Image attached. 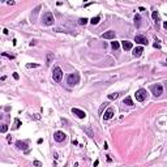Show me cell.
Here are the masks:
<instances>
[{
  "label": "cell",
  "instance_id": "1f68e13d",
  "mask_svg": "<svg viewBox=\"0 0 167 167\" xmlns=\"http://www.w3.org/2000/svg\"><path fill=\"white\" fill-rule=\"evenodd\" d=\"M163 27H165L166 30H167V22H165V24H163Z\"/></svg>",
  "mask_w": 167,
  "mask_h": 167
},
{
  "label": "cell",
  "instance_id": "2e32d148",
  "mask_svg": "<svg viewBox=\"0 0 167 167\" xmlns=\"http://www.w3.org/2000/svg\"><path fill=\"white\" fill-rule=\"evenodd\" d=\"M124 105H127V106H132V105H133V102H132V99H131L129 97H127L125 99H124Z\"/></svg>",
  "mask_w": 167,
  "mask_h": 167
},
{
  "label": "cell",
  "instance_id": "7402d4cb",
  "mask_svg": "<svg viewBox=\"0 0 167 167\" xmlns=\"http://www.w3.org/2000/svg\"><path fill=\"white\" fill-rule=\"evenodd\" d=\"M111 46H112V48H114V50H118L120 44H119V42H115V41H114V42H111Z\"/></svg>",
  "mask_w": 167,
  "mask_h": 167
},
{
  "label": "cell",
  "instance_id": "8992f818",
  "mask_svg": "<svg viewBox=\"0 0 167 167\" xmlns=\"http://www.w3.org/2000/svg\"><path fill=\"white\" fill-rule=\"evenodd\" d=\"M54 139H55V141H56V142H63V141H65L67 136H65V133H64V132H61V131H57V132H55V135H54Z\"/></svg>",
  "mask_w": 167,
  "mask_h": 167
},
{
  "label": "cell",
  "instance_id": "277c9868",
  "mask_svg": "<svg viewBox=\"0 0 167 167\" xmlns=\"http://www.w3.org/2000/svg\"><path fill=\"white\" fill-rule=\"evenodd\" d=\"M148 98V91L145 89H140L136 91V99L139 102H144Z\"/></svg>",
  "mask_w": 167,
  "mask_h": 167
},
{
  "label": "cell",
  "instance_id": "e0dca14e",
  "mask_svg": "<svg viewBox=\"0 0 167 167\" xmlns=\"http://www.w3.org/2000/svg\"><path fill=\"white\" fill-rule=\"evenodd\" d=\"M52 59H54V55L51 54V52H48V54H47V60H46V63H47V65H48L50 63H51V60H52Z\"/></svg>",
  "mask_w": 167,
  "mask_h": 167
},
{
  "label": "cell",
  "instance_id": "ba28073f",
  "mask_svg": "<svg viewBox=\"0 0 167 167\" xmlns=\"http://www.w3.org/2000/svg\"><path fill=\"white\" fill-rule=\"evenodd\" d=\"M135 42L136 43H140V44H148V39L144 37V35H136L135 37Z\"/></svg>",
  "mask_w": 167,
  "mask_h": 167
},
{
  "label": "cell",
  "instance_id": "7a4b0ae2",
  "mask_svg": "<svg viewBox=\"0 0 167 167\" xmlns=\"http://www.w3.org/2000/svg\"><path fill=\"white\" fill-rule=\"evenodd\" d=\"M78 82H80V76H78V73H71L69 76L67 77V84L71 85V86L76 85V84H78Z\"/></svg>",
  "mask_w": 167,
  "mask_h": 167
},
{
  "label": "cell",
  "instance_id": "44dd1931",
  "mask_svg": "<svg viewBox=\"0 0 167 167\" xmlns=\"http://www.w3.org/2000/svg\"><path fill=\"white\" fill-rule=\"evenodd\" d=\"M20 119H14V125H13V129H17L20 127Z\"/></svg>",
  "mask_w": 167,
  "mask_h": 167
},
{
  "label": "cell",
  "instance_id": "d4e9b609",
  "mask_svg": "<svg viewBox=\"0 0 167 167\" xmlns=\"http://www.w3.org/2000/svg\"><path fill=\"white\" fill-rule=\"evenodd\" d=\"M152 17H153L154 20H158V18H159V14H158V12H153Z\"/></svg>",
  "mask_w": 167,
  "mask_h": 167
},
{
  "label": "cell",
  "instance_id": "7c38bea8",
  "mask_svg": "<svg viewBox=\"0 0 167 167\" xmlns=\"http://www.w3.org/2000/svg\"><path fill=\"white\" fill-rule=\"evenodd\" d=\"M122 46L125 51H129V50H132V47H133V46H132V42H129V41H123Z\"/></svg>",
  "mask_w": 167,
  "mask_h": 167
},
{
  "label": "cell",
  "instance_id": "9c48e42d",
  "mask_svg": "<svg viewBox=\"0 0 167 167\" xmlns=\"http://www.w3.org/2000/svg\"><path fill=\"white\" fill-rule=\"evenodd\" d=\"M112 116H114V108L110 107V108H108V110L105 112V115H103V119H105V120H110Z\"/></svg>",
  "mask_w": 167,
  "mask_h": 167
},
{
  "label": "cell",
  "instance_id": "f1b7e54d",
  "mask_svg": "<svg viewBox=\"0 0 167 167\" xmlns=\"http://www.w3.org/2000/svg\"><path fill=\"white\" fill-rule=\"evenodd\" d=\"M158 42H159V41H157V39H155V43H154V47H155V48H161V44H159Z\"/></svg>",
  "mask_w": 167,
  "mask_h": 167
},
{
  "label": "cell",
  "instance_id": "4dcf8cb0",
  "mask_svg": "<svg viewBox=\"0 0 167 167\" xmlns=\"http://www.w3.org/2000/svg\"><path fill=\"white\" fill-rule=\"evenodd\" d=\"M13 78H14V80H18V78H20L18 73H13Z\"/></svg>",
  "mask_w": 167,
  "mask_h": 167
},
{
  "label": "cell",
  "instance_id": "83f0119b",
  "mask_svg": "<svg viewBox=\"0 0 167 167\" xmlns=\"http://www.w3.org/2000/svg\"><path fill=\"white\" fill-rule=\"evenodd\" d=\"M3 56H7V57H9V59H13V55H9V54H7V52H3Z\"/></svg>",
  "mask_w": 167,
  "mask_h": 167
},
{
  "label": "cell",
  "instance_id": "6da1fadb",
  "mask_svg": "<svg viewBox=\"0 0 167 167\" xmlns=\"http://www.w3.org/2000/svg\"><path fill=\"white\" fill-rule=\"evenodd\" d=\"M42 21H43V24L46 26H51V25H54V22H55V17H54V14L51 12H46L43 14Z\"/></svg>",
  "mask_w": 167,
  "mask_h": 167
},
{
  "label": "cell",
  "instance_id": "603a6c76",
  "mask_svg": "<svg viewBox=\"0 0 167 167\" xmlns=\"http://www.w3.org/2000/svg\"><path fill=\"white\" fill-rule=\"evenodd\" d=\"M7 129H8L7 124H3V125H1V129H0V131H1V133H5V132H7Z\"/></svg>",
  "mask_w": 167,
  "mask_h": 167
},
{
  "label": "cell",
  "instance_id": "52a82bcc",
  "mask_svg": "<svg viewBox=\"0 0 167 167\" xmlns=\"http://www.w3.org/2000/svg\"><path fill=\"white\" fill-rule=\"evenodd\" d=\"M72 112L76 115L77 118H80V119H84L85 116H86V114H85V111H82V110H80V108H72Z\"/></svg>",
  "mask_w": 167,
  "mask_h": 167
},
{
  "label": "cell",
  "instance_id": "ac0fdd59",
  "mask_svg": "<svg viewBox=\"0 0 167 167\" xmlns=\"http://www.w3.org/2000/svg\"><path fill=\"white\" fill-rule=\"evenodd\" d=\"M140 20H141V17L139 14H136L135 16V24H136V26H140Z\"/></svg>",
  "mask_w": 167,
  "mask_h": 167
},
{
  "label": "cell",
  "instance_id": "30bf717a",
  "mask_svg": "<svg viewBox=\"0 0 167 167\" xmlns=\"http://www.w3.org/2000/svg\"><path fill=\"white\" fill-rule=\"evenodd\" d=\"M16 148L20 149V150H26L27 149V144L24 141H16Z\"/></svg>",
  "mask_w": 167,
  "mask_h": 167
},
{
  "label": "cell",
  "instance_id": "5b68a950",
  "mask_svg": "<svg viewBox=\"0 0 167 167\" xmlns=\"http://www.w3.org/2000/svg\"><path fill=\"white\" fill-rule=\"evenodd\" d=\"M150 90H152V93H153L155 97H159L161 94H162V91H163V86L161 85V84L152 85V86H150Z\"/></svg>",
  "mask_w": 167,
  "mask_h": 167
},
{
  "label": "cell",
  "instance_id": "f546056e",
  "mask_svg": "<svg viewBox=\"0 0 167 167\" xmlns=\"http://www.w3.org/2000/svg\"><path fill=\"white\" fill-rule=\"evenodd\" d=\"M26 67H27V68H37V67H39V65H38V64H27Z\"/></svg>",
  "mask_w": 167,
  "mask_h": 167
},
{
  "label": "cell",
  "instance_id": "d6a6232c",
  "mask_svg": "<svg viewBox=\"0 0 167 167\" xmlns=\"http://www.w3.org/2000/svg\"><path fill=\"white\" fill-rule=\"evenodd\" d=\"M166 63H167V59H166Z\"/></svg>",
  "mask_w": 167,
  "mask_h": 167
},
{
  "label": "cell",
  "instance_id": "4fadbf2b",
  "mask_svg": "<svg viewBox=\"0 0 167 167\" xmlns=\"http://www.w3.org/2000/svg\"><path fill=\"white\" fill-rule=\"evenodd\" d=\"M142 52H144V48L142 47H137V48L133 50V56L135 57H139V56H141Z\"/></svg>",
  "mask_w": 167,
  "mask_h": 167
},
{
  "label": "cell",
  "instance_id": "ffe728a7",
  "mask_svg": "<svg viewBox=\"0 0 167 167\" xmlns=\"http://www.w3.org/2000/svg\"><path fill=\"white\" fill-rule=\"evenodd\" d=\"M118 97H119L118 93H112V94H108V99H116Z\"/></svg>",
  "mask_w": 167,
  "mask_h": 167
},
{
  "label": "cell",
  "instance_id": "d6986e66",
  "mask_svg": "<svg viewBox=\"0 0 167 167\" xmlns=\"http://www.w3.org/2000/svg\"><path fill=\"white\" fill-rule=\"evenodd\" d=\"M78 24L80 25H86V24H88V18H85V17H84V18H80L78 20Z\"/></svg>",
  "mask_w": 167,
  "mask_h": 167
},
{
  "label": "cell",
  "instance_id": "9a60e30c",
  "mask_svg": "<svg viewBox=\"0 0 167 167\" xmlns=\"http://www.w3.org/2000/svg\"><path fill=\"white\" fill-rule=\"evenodd\" d=\"M99 20H101V16H97V17H93V18H91V24H93V25H97L98 24V22H99Z\"/></svg>",
  "mask_w": 167,
  "mask_h": 167
},
{
  "label": "cell",
  "instance_id": "5bb4252c",
  "mask_svg": "<svg viewBox=\"0 0 167 167\" xmlns=\"http://www.w3.org/2000/svg\"><path fill=\"white\" fill-rule=\"evenodd\" d=\"M84 131L86 132V133H88V136H89V137H91V139L94 137V133H93V131H91L90 128H88V127H85V128H84Z\"/></svg>",
  "mask_w": 167,
  "mask_h": 167
},
{
  "label": "cell",
  "instance_id": "cb8c5ba5",
  "mask_svg": "<svg viewBox=\"0 0 167 167\" xmlns=\"http://www.w3.org/2000/svg\"><path fill=\"white\" fill-rule=\"evenodd\" d=\"M33 165L35 166V167H42V163L39 162V161H34V162H33Z\"/></svg>",
  "mask_w": 167,
  "mask_h": 167
},
{
  "label": "cell",
  "instance_id": "8fae6325",
  "mask_svg": "<svg viewBox=\"0 0 167 167\" xmlns=\"http://www.w3.org/2000/svg\"><path fill=\"white\" fill-rule=\"evenodd\" d=\"M102 38L103 39H112V38H115V31L110 30V31H107L105 34H102Z\"/></svg>",
  "mask_w": 167,
  "mask_h": 167
},
{
  "label": "cell",
  "instance_id": "4316f807",
  "mask_svg": "<svg viewBox=\"0 0 167 167\" xmlns=\"http://www.w3.org/2000/svg\"><path fill=\"white\" fill-rule=\"evenodd\" d=\"M107 105H108V103H107V102H105V103H103V105L101 106V108H99V112H101V114H102V111H103V108H105Z\"/></svg>",
  "mask_w": 167,
  "mask_h": 167
},
{
  "label": "cell",
  "instance_id": "3957f363",
  "mask_svg": "<svg viewBox=\"0 0 167 167\" xmlns=\"http://www.w3.org/2000/svg\"><path fill=\"white\" fill-rule=\"evenodd\" d=\"M52 77L56 82H60L61 81V78H63V71L60 69L59 67H55L54 68V71H52Z\"/></svg>",
  "mask_w": 167,
  "mask_h": 167
},
{
  "label": "cell",
  "instance_id": "484cf974",
  "mask_svg": "<svg viewBox=\"0 0 167 167\" xmlns=\"http://www.w3.org/2000/svg\"><path fill=\"white\" fill-rule=\"evenodd\" d=\"M55 31H57V33H68L67 30H64V29H59V27H56V29H54Z\"/></svg>",
  "mask_w": 167,
  "mask_h": 167
}]
</instances>
